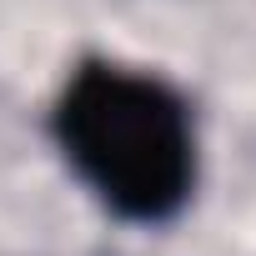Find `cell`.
Masks as SVG:
<instances>
[{"instance_id": "obj_1", "label": "cell", "mask_w": 256, "mask_h": 256, "mask_svg": "<svg viewBox=\"0 0 256 256\" xmlns=\"http://www.w3.org/2000/svg\"><path fill=\"white\" fill-rule=\"evenodd\" d=\"M50 141L70 176L126 226H166L196 196V116L151 70L106 56L80 60L56 90Z\"/></svg>"}]
</instances>
